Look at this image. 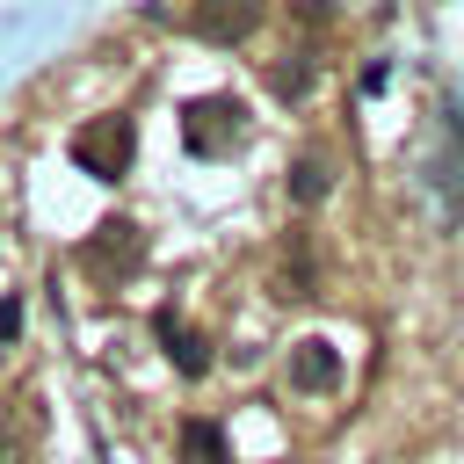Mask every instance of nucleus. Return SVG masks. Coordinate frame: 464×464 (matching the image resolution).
<instances>
[{
	"mask_svg": "<svg viewBox=\"0 0 464 464\" xmlns=\"http://www.w3.org/2000/svg\"><path fill=\"white\" fill-rule=\"evenodd\" d=\"M239 138H246V109H239L232 94H203V102L181 109V145H188L196 160H225Z\"/></svg>",
	"mask_w": 464,
	"mask_h": 464,
	"instance_id": "1",
	"label": "nucleus"
},
{
	"mask_svg": "<svg viewBox=\"0 0 464 464\" xmlns=\"http://www.w3.org/2000/svg\"><path fill=\"white\" fill-rule=\"evenodd\" d=\"M268 87H276V94H304V87H312V65H304V58H297V65H276Z\"/></svg>",
	"mask_w": 464,
	"mask_h": 464,
	"instance_id": "10",
	"label": "nucleus"
},
{
	"mask_svg": "<svg viewBox=\"0 0 464 464\" xmlns=\"http://www.w3.org/2000/svg\"><path fill=\"white\" fill-rule=\"evenodd\" d=\"M0 464H7V428H0Z\"/></svg>",
	"mask_w": 464,
	"mask_h": 464,
	"instance_id": "12",
	"label": "nucleus"
},
{
	"mask_svg": "<svg viewBox=\"0 0 464 464\" xmlns=\"http://www.w3.org/2000/svg\"><path fill=\"white\" fill-rule=\"evenodd\" d=\"M283 377H290V392H334V384H341V348L319 341V334H304V341L290 348Z\"/></svg>",
	"mask_w": 464,
	"mask_h": 464,
	"instance_id": "5",
	"label": "nucleus"
},
{
	"mask_svg": "<svg viewBox=\"0 0 464 464\" xmlns=\"http://www.w3.org/2000/svg\"><path fill=\"white\" fill-rule=\"evenodd\" d=\"M14 334H22V304H14V297H0V341H14Z\"/></svg>",
	"mask_w": 464,
	"mask_h": 464,
	"instance_id": "11",
	"label": "nucleus"
},
{
	"mask_svg": "<svg viewBox=\"0 0 464 464\" xmlns=\"http://www.w3.org/2000/svg\"><path fill=\"white\" fill-rule=\"evenodd\" d=\"M152 334H160V348H167V362H174L181 377H203V370H210V341H203L181 312H160V319H152Z\"/></svg>",
	"mask_w": 464,
	"mask_h": 464,
	"instance_id": "6",
	"label": "nucleus"
},
{
	"mask_svg": "<svg viewBox=\"0 0 464 464\" xmlns=\"http://www.w3.org/2000/svg\"><path fill=\"white\" fill-rule=\"evenodd\" d=\"M261 14H268V0H196L188 7V29L203 44H246L261 29Z\"/></svg>",
	"mask_w": 464,
	"mask_h": 464,
	"instance_id": "4",
	"label": "nucleus"
},
{
	"mask_svg": "<svg viewBox=\"0 0 464 464\" xmlns=\"http://www.w3.org/2000/svg\"><path fill=\"white\" fill-rule=\"evenodd\" d=\"M181 464H232V442L218 420H181Z\"/></svg>",
	"mask_w": 464,
	"mask_h": 464,
	"instance_id": "8",
	"label": "nucleus"
},
{
	"mask_svg": "<svg viewBox=\"0 0 464 464\" xmlns=\"http://www.w3.org/2000/svg\"><path fill=\"white\" fill-rule=\"evenodd\" d=\"M428 181L442 188L450 210H464V109H450V138H442V152L428 160Z\"/></svg>",
	"mask_w": 464,
	"mask_h": 464,
	"instance_id": "7",
	"label": "nucleus"
},
{
	"mask_svg": "<svg viewBox=\"0 0 464 464\" xmlns=\"http://www.w3.org/2000/svg\"><path fill=\"white\" fill-rule=\"evenodd\" d=\"M130 152H138V123L130 116H94V123L72 130V167L94 174V181H116L130 167Z\"/></svg>",
	"mask_w": 464,
	"mask_h": 464,
	"instance_id": "2",
	"label": "nucleus"
},
{
	"mask_svg": "<svg viewBox=\"0 0 464 464\" xmlns=\"http://www.w3.org/2000/svg\"><path fill=\"white\" fill-rule=\"evenodd\" d=\"M138 261H145V232H138L130 218H109V225L80 246V268H87L94 283H109V276H138Z\"/></svg>",
	"mask_w": 464,
	"mask_h": 464,
	"instance_id": "3",
	"label": "nucleus"
},
{
	"mask_svg": "<svg viewBox=\"0 0 464 464\" xmlns=\"http://www.w3.org/2000/svg\"><path fill=\"white\" fill-rule=\"evenodd\" d=\"M334 188V160L312 145V152H297V167H290V203H319Z\"/></svg>",
	"mask_w": 464,
	"mask_h": 464,
	"instance_id": "9",
	"label": "nucleus"
}]
</instances>
